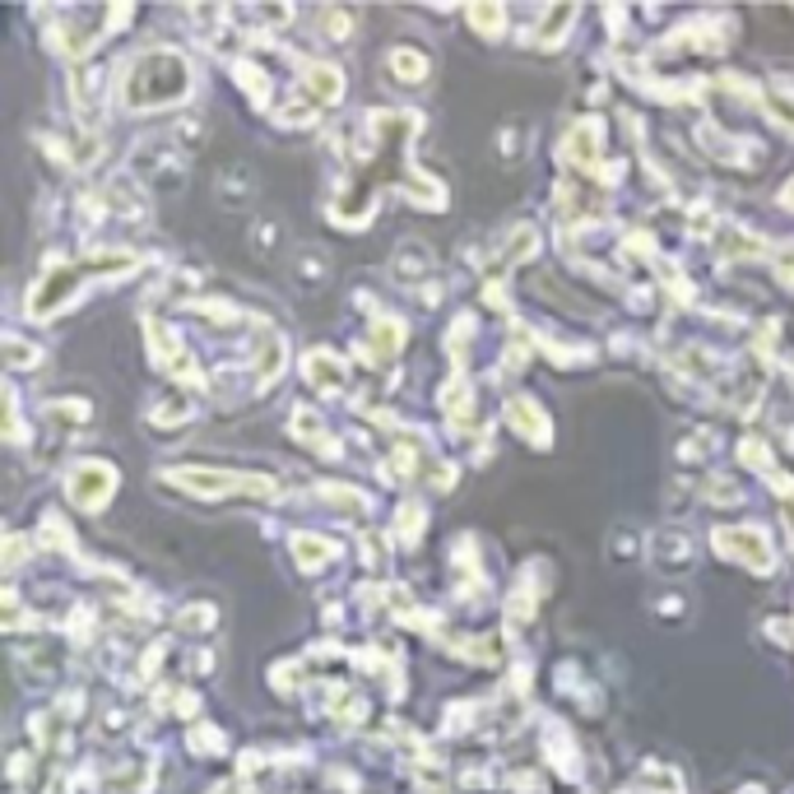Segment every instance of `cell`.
Instances as JSON below:
<instances>
[{"label":"cell","mask_w":794,"mask_h":794,"mask_svg":"<svg viewBox=\"0 0 794 794\" xmlns=\"http://www.w3.org/2000/svg\"><path fill=\"white\" fill-rule=\"evenodd\" d=\"M112 488H116V474H107L103 464H84V470L70 479V497H80L84 507H99V502H103Z\"/></svg>","instance_id":"cell-1"}]
</instances>
